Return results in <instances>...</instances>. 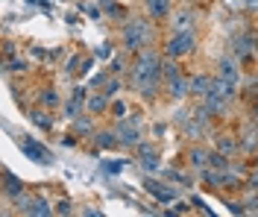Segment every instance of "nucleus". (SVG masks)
<instances>
[{
	"mask_svg": "<svg viewBox=\"0 0 258 217\" xmlns=\"http://www.w3.org/2000/svg\"><path fill=\"white\" fill-rule=\"evenodd\" d=\"M135 150H138V165L144 167L147 173H161V162H159V156H156L153 144H138Z\"/></svg>",
	"mask_w": 258,
	"mask_h": 217,
	"instance_id": "obj_9",
	"label": "nucleus"
},
{
	"mask_svg": "<svg viewBox=\"0 0 258 217\" xmlns=\"http://www.w3.org/2000/svg\"><path fill=\"white\" fill-rule=\"evenodd\" d=\"M24 214L30 217H47V214H56V208H50V202L44 197H32L27 205H24Z\"/></svg>",
	"mask_w": 258,
	"mask_h": 217,
	"instance_id": "obj_14",
	"label": "nucleus"
},
{
	"mask_svg": "<svg viewBox=\"0 0 258 217\" xmlns=\"http://www.w3.org/2000/svg\"><path fill=\"white\" fill-rule=\"evenodd\" d=\"M144 188L159 202H173V200H176V191H173V188H167V185H159L156 179H144Z\"/></svg>",
	"mask_w": 258,
	"mask_h": 217,
	"instance_id": "obj_13",
	"label": "nucleus"
},
{
	"mask_svg": "<svg viewBox=\"0 0 258 217\" xmlns=\"http://www.w3.org/2000/svg\"><path fill=\"white\" fill-rule=\"evenodd\" d=\"M80 103H82V100H77V97H71V100L64 103V115H68V117H80V115H82V112H80L82 106H80Z\"/></svg>",
	"mask_w": 258,
	"mask_h": 217,
	"instance_id": "obj_23",
	"label": "nucleus"
},
{
	"mask_svg": "<svg viewBox=\"0 0 258 217\" xmlns=\"http://www.w3.org/2000/svg\"><path fill=\"white\" fill-rule=\"evenodd\" d=\"M258 53V35L255 33H241L232 41V56L235 59H252Z\"/></svg>",
	"mask_w": 258,
	"mask_h": 217,
	"instance_id": "obj_7",
	"label": "nucleus"
},
{
	"mask_svg": "<svg viewBox=\"0 0 258 217\" xmlns=\"http://www.w3.org/2000/svg\"><path fill=\"white\" fill-rule=\"evenodd\" d=\"M191 3H206V0H191Z\"/></svg>",
	"mask_w": 258,
	"mask_h": 217,
	"instance_id": "obj_34",
	"label": "nucleus"
},
{
	"mask_svg": "<svg viewBox=\"0 0 258 217\" xmlns=\"http://www.w3.org/2000/svg\"><path fill=\"white\" fill-rule=\"evenodd\" d=\"M3 50H6V56H15V44H12V41H6V47H3Z\"/></svg>",
	"mask_w": 258,
	"mask_h": 217,
	"instance_id": "obj_33",
	"label": "nucleus"
},
{
	"mask_svg": "<svg viewBox=\"0 0 258 217\" xmlns=\"http://www.w3.org/2000/svg\"><path fill=\"white\" fill-rule=\"evenodd\" d=\"M109 106H112V97H109L106 91L94 88V91H91V97L85 100V112H88V115H106V112H109Z\"/></svg>",
	"mask_w": 258,
	"mask_h": 217,
	"instance_id": "obj_10",
	"label": "nucleus"
},
{
	"mask_svg": "<svg viewBox=\"0 0 258 217\" xmlns=\"http://www.w3.org/2000/svg\"><path fill=\"white\" fill-rule=\"evenodd\" d=\"M18 147H21V153H24L27 159L38 162V165H53V162H56L53 153H50L44 144H38L35 138H18Z\"/></svg>",
	"mask_w": 258,
	"mask_h": 217,
	"instance_id": "obj_6",
	"label": "nucleus"
},
{
	"mask_svg": "<svg viewBox=\"0 0 258 217\" xmlns=\"http://www.w3.org/2000/svg\"><path fill=\"white\" fill-rule=\"evenodd\" d=\"M209 156L211 153L206 150V147H191V153H188V165H191L194 170H206V167H209Z\"/></svg>",
	"mask_w": 258,
	"mask_h": 217,
	"instance_id": "obj_17",
	"label": "nucleus"
},
{
	"mask_svg": "<svg viewBox=\"0 0 258 217\" xmlns=\"http://www.w3.org/2000/svg\"><path fill=\"white\" fill-rule=\"evenodd\" d=\"M153 41H156V30H153V24L147 18H129V21H123L120 44H123L126 53L135 56V53L144 50V47H153Z\"/></svg>",
	"mask_w": 258,
	"mask_h": 217,
	"instance_id": "obj_2",
	"label": "nucleus"
},
{
	"mask_svg": "<svg viewBox=\"0 0 258 217\" xmlns=\"http://www.w3.org/2000/svg\"><path fill=\"white\" fill-rule=\"evenodd\" d=\"M241 59H235V56H223L220 62H217V80H226V83H241V67H238Z\"/></svg>",
	"mask_w": 258,
	"mask_h": 217,
	"instance_id": "obj_8",
	"label": "nucleus"
},
{
	"mask_svg": "<svg viewBox=\"0 0 258 217\" xmlns=\"http://www.w3.org/2000/svg\"><path fill=\"white\" fill-rule=\"evenodd\" d=\"M18 70H27V59H21V56H9V62H6V74H18Z\"/></svg>",
	"mask_w": 258,
	"mask_h": 217,
	"instance_id": "obj_21",
	"label": "nucleus"
},
{
	"mask_svg": "<svg viewBox=\"0 0 258 217\" xmlns=\"http://www.w3.org/2000/svg\"><path fill=\"white\" fill-rule=\"evenodd\" d=\"M94 141H97V147H100V150H114V147H120L114 129H112V132H109V129H100V132L94 135Z\"/></svg>",
	"mask_w": 258,
	"mask_h": 217,
	"instance_id": "obj_18",
	"label": "nucleus"
},
{
	"mask_svg": "<svg viewBox=\"0 0 258 217\" xmlns=\"http://www.w3.org/2000/svg\"><path fill=\"white\" fill-rule=\"evenodd\" d=\"M164 88H167L170 100H185L191 94V80L185 77L179 59H167L164 56Z\"/></svg>",
	"mask_w": 258,
	"mask_h": 217,
	"instance_id": "obj_3",
	"label": "nucleus"
},
{
	"mask_svg": "<svg viewBox=\"0 0 258 217\" xmlns=\"http://www.w3.org/2000/svg\"><path fill=\"white\" fill-rule=\"evenodd\" d=\"M229 211H235V214H243L246 208H243L241 202H229Z\"/></svg>",
	"mask_w": 258,
	"mask_h": 217,
	"instance_id": "obj_31",
	"label": "nucleus"
},
{
	"mask_svg": "<svg viewBox=\"0 0 258 217\" xmlns=\"http://www.w3.org/2000/svg\"><path fill=\"white\" fill-rule=\"evenodd\" d=\"M144 6H147V12H150V18H156V21H161V18H167L173 12L170 0H144Z\"/></svg>",
	"mask_w": 258,
	"mask_h": 217,
	"instance_id": "obj_16",
	"label": "nucleus"
},
{
	"mask_svg": "<svg viewBox=\"0 0 258 217\" xmlns=\"http://www.w3.org/2000/svg\"><path fill=\"white\" fill-rule=\"evenodd\" d=\"M88 129H91V115L88 117H77V135L88 132Z\"/></svg>",
	"mask_w": 258,
	"mask_h": 217,
	"instance_id": "obj_26",
	"label": "nucleus"
},
{
	"mask_svg": "<svg viewBox=\"0 0 258 217\" xmlns=\"http://www.w3.org/2000/svg\"><path fill=\"white\" fill-rule=\"evenodd\" d=\"M106 80H109V74H94V77H91V88H100V85H106Z\"/></svg>",
	"mask_w": 258,
	"mask_h": 217,
	"instance_id": "obj_28",
	"label": "nucleus"
},
{
	"mask_svg": "<svg viewBox=\"0 0 258 217\" xmlns=\"http://www.w3.org/2000/svg\"><path fill=\"white\" fill-rule=\"evenodd\" d=\"M24 191H27V182H24L21 176H15L12 170H3V194H6L9 200H15Z\"/></svg>",
	"mask_w": 258,
	"mask_h": 217,
	"instance_id": "obj_11",
	"label": "nucleus"
},
{
	"mask_svg": "<svg viewBox=\"0 0 258 217\" xmlns=\"http://www.w3.org/2000/svg\"><path fill=\"white\" fill-rule=\"evenodd\" d=\"M211 88H214V77H209V74H197V77H191V94L194 97H206Z\"/></svg>",
	"mask_w": 258,
	"mask_h": 217,
	"instance_id": "obj_15",
	"label": "nucleus"
},
{
	"mask_svg": "<svg viewBox=\"0 0 258 217\" xmlns=\"http://www.w3.org/2000/svg\"><path fill=\"white\" fill-rule=\"evenodd\" d=\"M106 170L109 173H120L123 170V162H106Z\"/></svg>",
	"mask_w": 258,
	"mask_h": 217,
	"instance_id": "obj_30",
	"label": "nucleus"
},
{
	"mask_svg": "<svg viewBox=\"0 0 258 217\" xmlns=\"http://www.w3.org/2000/svg\"><path fill=\"white\" fill-rule=\"evenodd\" d=\"M194 24H197V15H194V9H179L176 15L170 18V30H173V33H182V30H194Z\"/></svg>",
	"mask_w": 258,
	"mask_h": 217,
	"instance_id": "obj_12",
	"label": "nucleus"
},
{
	"mask_svg": "<svg viewBox=\"0 0 258 217\" xmlns=\"http://www.w3.org/2000/svg\"><path fill=\"white\" fill-rule=\"evenodd\" d=\"M71 205H74L71 200H62V202H56V214H71V211H74Z\"/></svg>",
	"mask_w": 258,
	"mask_h": 217,
	"instance_id": "obj_27",
	"label": "nucleus"
},
{
	"mask_svg": "<svg viewBox=\"0 0 258 217\" xmlns=\"http://www.w3.org/2000/svg\"><path fill=\"white\" fill-rule=\"evenodd\" d=\"M126 112H129V106H126L123 100H112V106H109V115H112V117L123 120V117H129Z\"/></svg>",
	"mask_w": 258,
	"mask_h": 217,
	"instance_id": "obj_19",
	"label": "nucleus"
},
{
	"mask_svg": "<svg viewBox=\"0 0 258 217\" xmlns=\"http://www.w3.org/2000/svg\"><path fill=\"white\" fill-rule=\"evenodd\" d=\"M41 103H44L47 109H53V106H59V94H56L53 88H47V91H41Z\"/></svg>",
	"mask_w": 258,
	"mask_h": 217,
	"instance_id": "obj_24",
	"label": "nucleus"
},
{
	"mask_svg": "<svg viewBox=\"0 0 258 217\" xmlns=\"http://www.w3.org/2000/svg\"><path fill=\"white\" fill-rule=\"evenodd\" d=\"M197 50V33L194 30H182V33H170V38L164 41V56L167 59H185Z\"/></svg>",
	"mask_w": 258,
	"mask_h": 217,
	"instance_id": "obj_4",
	"label": "nucleus"
},
{
	"mask_svg": "<svg viewBox=\"0 0 258 217\" xmlns=\"http://www.w3.org/2000/svg\"><path fill=\"white\" fill-rule=\"evenodd\" d=\"M62 144H64V147H74V144H77V138H74V135H68V138H62Z\"/></svg>",
	"mask_w": 258,
	"mask_h": 217,
	"instance_id": "obj_32",
	"label": "nucleus"
},
{
	"mask_svg": "<svg viewBox=\"0 0 258 217\" xmlns=\"http://www.w3.org/2000/svg\"><path fill=\"white\" fill-rule=\"evenodd\" d=\"M120 88H123V83H120V80H117V77H109V80H106V85H103V91H106V94H109V97H117V94H120Z\"/></svg>",
	"mask_w": 258,
	"mask_h": 217,
	"instance_id": "obj_20",
	"label": "nucleus"
},
{
	"mask_svg": "<svg viewBox=\"0 0 258 217\" xmlns=\"http://www.w3.org/2000/svg\"><path fill=\"white\" fill-rule=\"evenodd\" d=\"M114 135H117V144L135 150L141 144V115H129L123 120L114 123Z\"/></svg>",
	"mask_w": 258,
	"mask_h": 217,
	"instance_id": "obj_5",
	"label": "nucleus"
},
{
	"mask_svg": "<svg viewBox=\"0 0 258 217\" xmlns=\"http://www.w3.org/2000/svg\"><path fill=\"white\" fill-rule=\"evenodd\" d=\"M30 117H32V123L41 126V129H50V126H53V117H50L47 112H44V115H41V112H30Z\"/></svg>",
	"mask_w": 258,
	"mask_h": 217,
	"instance_id": "obj_22",
	"label": "nucleus"
},
{
	"mask_svg": "<svg viewBox=\"0 0 258 217\" xmlns=\"http://www.w3.org/2000/svg\"><path fill=\"white\" fill-rule=\"evenodd\" d=\"M255 211H258V208H255Z\"/></svg>",
	"mask_w": 258,
	"mask_h": 217,
	"instance_id": "obj_35",
	"label": "nucleus"
},
{
	"mask_svg": "<svg viewBox=\"0 0 258 217\" xmlns=\"http://www.w3.org/2000/svg\"><path fill=\"white\" fill-rule=\"evenodd\" d=\"M129 85L144 100L159 97L161 85H164V59L156 47H144V50L135 53V59L129 65Z\"/></svg>",
	"mask_w": 258,
	"mask_h": 217,
	"instance_id": "obj_1",
	"label": "nucleus"
},
{
	"mask_svg": "<svg viewBox=\"0 0 258 217\" xmlns=\"http://www.w3.org/2000/svg\"><path fill=\"white\" fill-rule=\"evenodd\" d=\"M123 70H126V62L120 56H114L112 62H109V74H123Z\"/></svg>",
	"mask_w": 258,
	"mask_h": 217,
	"instance_id": "obj_25",
	"label": "nucleus"
},
{
	"mask_svg": "<svg viewBox=\"0 0 258 217\" xmlns=\"http://www.w3.org/2000/svg\"><path fill=\"white\" fill-rule=\"evenodd\" d=\"M220 153H235V141L223 138V141H220Z\"/></svg>",
	"mask_w": 258,
	"mask_h": 217,
	"instance_id": "obj_29",
	"label": "nucleus"
}]
</instances>
